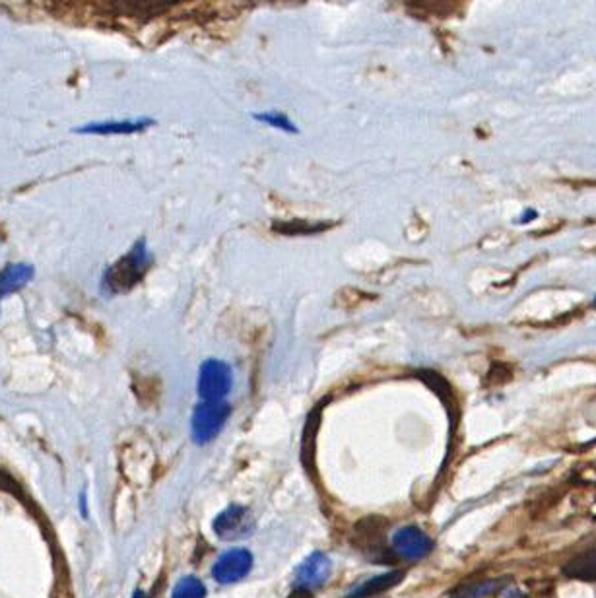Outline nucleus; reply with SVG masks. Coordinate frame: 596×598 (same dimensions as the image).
<instances>
[{
    "label": "nucleus",
    "instance_id": "nucleus-1",
    "mask_svg": "<svg viewBox=\"0 0 596 598\" xmlns=\"http://www.w3.org/2000/svg\"><path fill=\"white\" fill-rule=\"evenodd\" d=\"M152 263H154V255L148 249L146 239L140 237L136 243H133L129 253H125L117 263H113L103 272L101 290H105V294L109 296L131 292L134 286L142 282L144 274L148 272Z\"/></svg>",
    "mask_w": 596,
    "mask_h": 598
},
{
    "label": "nucleus",
    "instance_id": "nucleus-2",
    "mask_svg": "<svg viewBox=\"0 0 596 598\" xmlns=\"http://www.w3.org/2000/svg\"><path fill=\"white\" fill-rule=\"evenodd\" d=\"M230 404L224 400H202L197 404L191 420V430L195 441L204 445L212 441L218 433L222 432L224 424L230 418Z\"/></svg>",
    "mask_w": 596,
    "mask_h": 598
},
{
    "label": "nucleus",
    "instance_id": "nucleus-3",
    "mask_svg": "<svg viewBox=\"0 0 596 598\" xmlns=\"http://www.w3.org/2000/svg\"><path fill=\"white\" fill-rule=\"evenodd\" d=\"M232 369L222 360H206L200 366L199 395L202 400H224L232 391Z\"/></svg>",
    "mask_w": 596,
    "mask_h": 598
},
{
    "label": "nucleus",
    "instance_id": "nucleus-4",
    "mask_svg": "<svg viewBox=\"0 0 596 598\" xmlns=\"http://www.w3.org/2000/svg\"><path fill=\"white\" fill-rule=\"evenodd\" d=\"M393 548L406 560H422L433 550V542L418 527H404L393 536Z\"/></svg>",
    "mask_w": 596,
    "mask_h": 598
},
{
    "label": "nucleus",
    "instance_id": "nucleus-5",
    "mask_svg": "<svg viewBox=\"0 0 596 598\" xmlns=\"http://www.w3.org/2000/svg\"><path fill=\"white\" fill-rule=\"evenodd\" d=\"M156 121L150 117L140 119H123V121H96L84 127H76V134H98V136H127V134L144 133L148 127H154Z\"/></svg>",
    "mask_w": 596,
    "mask_h": 598
},
{
    "label": "nucleus",
    "instance_id": "nucleus-6",
    "mask_svg": "<svg viewBox=\"0 0 596 598\" xmlns=\"http://www.w3.org/2000/svg\"><path fill=\"white\" fill-rule=\"evenodd\" d=\"M214 531L224 540L239 538V536L253 531V517L249 515V511L245 507L232 505L216 517Z\"/></svg>",
    "mask_w": 596,
    "mask_h": 598
},
{
    "label": "nucleus",
    "instance_id": "nucleus-7",
    "mask_svg": "<svg viewBox=\"0 0 596 598\" xmlns=\"http://www.w3.org/2000/svg\"><path fill=\"white\" fill-rule=\"evenodd\" d=\"M253 567V556L247 550H232L220 556L214 565V577L220 583H235L243 579Z\"/></svg>",
    "mask_w": 596,
    "mask_h": 598
},
{
    "label": "nucleus",
    "instance_id": "nucleus-8",
    "mask_svg": "<svg viewBox=\"0 0 596 598\" xmlns=\"http://www.w3.org/2000/svg\"><path fill=\"white\" fill-rule=\"evenodd\" d=\"M329 575H331V560L325 554L315 552L299 565L296 581L301 587L311 589V587H321L329 579Z\"/></svg>",
    "mask_w": 596,
    "mask_h": 598
},
{
    "label": "nucleus",
    "instance_id": "nucleus-9",
    "mask_svg": "<svg viewBox=\"0 0 596 598\" xmlns=\"http://www.w3.org/2000/svg\"><path fill=\"white\" fill-rule=\"evenodd\" d=\"M35 278V266L32 263H12L2 270L0 276V296L2 299L20 292Z\"/></svg>",
    "mask_w": 596,
    "mask_h": 598
},
{
    "label": "nucleus",
    "instance_id": "nucleus-10",
    "mask_svg": "<svg viewBox=\"0 0 596 598\" xmlns=\"http://www.w3.org/2000/svg\"><path fill=\"white\" fill-rule=\"evenodd\" d=\"M562 573L565 577L575 579V581L596 583V546L571 558L567 564L563 565Z\"/></svg>",
    "mask_w": 596,
    "mask_h": 598
},
{
    "label": "nucleus",
    "instance_id": "nucleus-11",
    "mask_svg": "<svg viewBox=\"0 0 596 598\" xmlns=\"http://www.w3.org/2000/svg\"><path fill=\"white\" fill-rule=\"evenodd\" d=\"M509 577L501 579H486L478 583H468L451 593V598H494L509 585Z\"/></svg>",
    "mask_w": 596,
    "mask_h": 598
},
{
    "label": "nucleus",
    "instance_id": "nucleus-12",
    "mask_svg": "<svg viewBox=\"0 0 596 598\" xmlns=\"http://www.w3.org/2000/svg\"><path fill=\"white\" fill-rule=\"evenodd\" d=\"M402 579H404V571H391V573L373 577V579L365 581L364 585H360L354 593H350L348 598H369L381 595V593L391 591L393 587H397Z\"/></svg>",
    "mask_w": 596,
    "mask_h": 598
},
{
    "label": "nucleus",
    "instance_id": "nucleus-13",
    "mask_svg": "<svg viewBox=\"0 0 596 598\" xmlns=\"http://www.w3.org/2000/svg\"><path fill=\"white\" fill-rule=\"evenodd\" d=\"M253 119L263 123L266 127L278 129L282 133L299 134V129L294 125V121L280 111H259V113H253Z\"/></svg>",
    "mask_w": 596,
    "mask_h": 598
},
{
    "label": "nucleus",
    "instance_id": "nucleus-14",
    "mask_svg": "<svg viewBox=\"0 0 596 598\" xmlns=\"http://www.w3.org/2000/svg\"><path fill=\"white\" fill-rule=\"evenodd\" d=\"M206 597V589L200 583L197 577H185L181 579L175 589H173V597L171 598H204Z\"/></svg>",
    "mask_w": 596,
    "mask_h": 598
},
{
    "label": "nucleus",
    "instance_id": "nucleus-15",
    "mask_svg": "<svg viewBox=\"0 0 596 598\" xmlns=\"http://www.w3.org/2000/svg\"><path fill=\"white\" fill-rule=\"evenodd\" d=\"M315 432H317V412L309 416V422L303 433V465L313 468V445H315Z\"/></svg>",
    "mask_w": 596,
    "mask_h": 598
},
{
    "label": "nucleus",
    "instance_id": "nucleus-16",
    "mask_svg": "<svg viewBox=\"0 0 596 598\" xmlns=\"http://www.w3.org/2000/svg\"><path fill=\"white\" fill-rule=\"evenodd\" d=\"M288 598H313L311 595V589H305V587H298L292 595Z\"/></svg>",
    "mask_w": 596,
    "mask_h": 598
},
{
    "label": "nucleus",
    "instance_id": "nucleus-17",
    "mask_svg": "<svg viewBox=\"0 0 596 598\" xmlns=\"http://www.w3.org/2000/svg\"><path fill=\"white\" fill-rule=\"evenodd\" d=\"M525 214H527V216H525V218H521V224H527L529 220H534V218H536V212H534V210H527Z\"/></svg>",
    "mask_w": 596,
    "mask_h": 598
},
{
    "label": "nucleus",
    "instance_id": "nucleus-18",
    "mask_svg": "<svg viewBox=\"0 0 596 598\" xmlns=\"http://www.w3.org/2000/svg\"><path fill=\"white\" fill-rule=\"evenodd\" d=\"M133 598H146V595H144V593H142V591H136V593H134Z\"/></svg>",
    "mask_w": 596,
    "mask_h": 598
},
{
    "label": "nucleus",
    "instance_id": "nucleus-19",
    "mask_svg": "<svg viewBox=\"0 0 596 598\" xmlns=\"http://www.w3.org/2000/svg\"><path fill=\"white\" fill-rule=\"evenodd\" d=\"M595 305H596V298H595Z\"/></svg>",
    "mask_w": 596,
    "mask_h": 598
}]
</instances>
